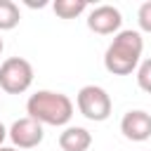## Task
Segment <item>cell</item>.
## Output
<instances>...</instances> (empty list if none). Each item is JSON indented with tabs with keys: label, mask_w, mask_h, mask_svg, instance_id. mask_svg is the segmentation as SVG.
<instances>
[{
	"label": "cell",
	"mask_w": 151,
	"mask_h": 151,
	"mask_svg": "<svg viewBox=\"0 0 151 151\" xmlns=\"http://www.w3.org/2000/svg\"><path fill=\"white\" fill-rule=\"evenodd\" d=\"M142 52H144V38L139 31L132 28L118 31L104 52V68L113 76H130L132 71H137Z\"/></svg>",
	"instance_id": "6da1fadb"
},
{
	"label": "cell",
	"mask_w": 151,
	"mask_h": 151,
	"mask_svg": "<svg viewBox=\"0 0 151 151\" xmlns=\"http://www.w3.org/2000/svg\"><path fill=\"white\" fill-rule=\"evenodd\" d=\"M26 113H28V118L38 120L40 125L61 127V125H68V120L73 118V101L64 92L38 90L28 97Z\"/></svg>",
	"instance_id": "7a4b0ae2"
},
{
	"label": "cell",
	"mask_w": 151,
	"mask_h": 151,
	"mask_svg": "<svg viewBox=\"0 0 151 151\" xmlns=\"http://www.w3.org/2000/svg\"><path fill=\"white\" fill-rule=\"evenodd\" d=\"M76 106L92 123L106 120L111 116V109H113L111 94L104 87H99V85H85V87H80L78 94H76Z\"/></svg>",
	"instance_id": "3957f363"
},
{
	"label": "cell",
	"mask_w": 151,
	"mask_h": 151,
	"mask_svg": "<svg viewBox=\"0 0 151 151\" xmlns=\"http://www.w3.org/2000/svg\"><path fill=\"white\" fill-rule=\"evenodd\" d=\"M33 85V66L24 57H9L0 64V90L7 94H24Z\"/></svg>",
	"instance_id": "277c9868"
},
{
	"label": "cell",
	"mask_w": 151,
	"mask_h": 151,
	"mask_svg": "<svg viewBox=\"0 0 151 151\" xmlns=\"http://www.w3.org/2000/svg\"><path fill=\"white\" fill-rule=\"evenodd\" d=\"M7 137L12 139L14 149H19V151L21 149H35L45 139V130H42V125L38 120L24 116V118L12 123V127L7 130Z\"/></svg>",
	"instance_id": "5b68a950"
},
{
	"label": "cell",
	"mask_w": 151,
	"mask_h": 151,
	"mask_svg": "<svg viewBox=\"0 0 151 151\" xmlns=\"http://www.w3.org/2000/svg\"><path fill=\"white\" fill-rule=\"evenodd\" d=\"M123 26V14L113 5H97L87 14V28L99 35H116Z\"/></svg>",
	"instance_id": "8992f818"
},
{
	"label": "cell",
	"mask_w": 151,
	"mask_h": 151,
	"mask_svg": "<svg viewBox=\"0 0 151 151\" xmlns=\"http://www.w3.org/2000/svg\"><path fill=\"white\" fill-rule=\"evenodd\" d=\"M120 132L130 142H146L151 137V116L142 109L127 111L120 118Z\"/></svg>",
	"instance_id": "52a82bcc"
},
{
	"label": "cell",
	"mask_w": 151,
	"mask_h": 151,
	"mask_svg": "<svg viewBox=\"0 0 151 151\" xmlns=\"http://www.w3.org/2000/svg\"><path fill=\"white\" fill-rule=\"evenodd\" d=\"M59 146L61 151H87L92 146V134L80 125H68L59 134Z\"/></svg>",
	"instance_id": "ba28073f"
},
{
	"label": "cell",
	"mask_w": 151,
	"mask_h": 151,
	"mask_svg": "<svg viewBox=\"0 0 151 151\" xmlns=\"http://www.w3.org/2000/svg\"><path fill=\"white\" fill-rule=\"evenodd\" d=\"M52 9L59 19H76L87 9V2L85 0H54Z\"/></svg>",
	"instance_id": "9c48e42d"
},
{
	"label": "cell",
	"mask_w": 151,
	"mask_h": 151,
	"mask_svg": "<svg viewBox=\"0 0 151 151\" xmlns=\"http://www.w3.org/2000/svg\"><path fill=\"white\" fill-rule=\"evenodd\" d=\"M21 21L19 5L12 0H0V31H12Z\"/></svg>",
	"instance_id": "30bf717a"
},
{
	"label": "cell",
	"mask_w": 151,
	"mask_h": 151,
	"mask_svg": "<svg viewBox=\"0 0 151 151\" xmlns=\"http://www.w3.org/2000/svg\"><path fill=\"white\" fill-rule=\"evenodd\" d=\"M137 85H139V90L151 94V57L139 61V66H137Z\"/></svg>",
	"instance_id": "8fae6325"
},
{
	"label": "cell",
	"mask_w": 151,
	"mask_h": 151,
	"mask_svg": "<svg viewBox=\"0 0 151 151\" xmlns=\"http://www.w3.org/2000/svg\"><path fill=\"white\" fill-rule=\"evenodd\" d=\"M137 24H139V31L151 33V0H146V2L139 5V9H137Z\"/></svg>",
	"instance_id": "7c38bea8"
},
{
	"label": "cell",
	"mask_w": 151,
	"mask_h": 151,
	"mask_svg": "<svg viewBox=\"0 0 151 151\" xmlns=\"http://www.w3.org/2000/svg\"><path fill=\"white\" fill-rule=\"evenodd\" d=\"M5 139H7V127L0 123V146H2V142H5Z\"/></svg>",
	"instance_id": "4fadbf2b"
},
{
	"label": "cell",
	"mask_w": 151,
	"mask_h": 151,
	"mask_svg": "<svg viewBox=\"0 0 151 151\" xmlns=\"http://www.w3.org/2000/svg\"><path fill=\"white\" fill-rule=\"evenodd\" d=\"M0 151H19V149H14V146H0Z\"/></svg>",
	"instance_id": "5bb4252c"
},
{
	"label": "cell",
	"mask_w": 151,
	"mask_h": 151,
	"mask_svg": "<svg viewBox=\"0 0 151 151\" xmlns=\"http://www.w3.org/2000/svg\"><path fill=\"white\" fill-rule=\"evenodd\" d=\"M2 50H5V42H2V38H0V54H2Z\"/></svg>",
	"instance_id": "9a60e30c"
}]
</instances>
